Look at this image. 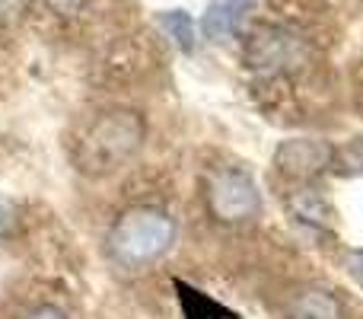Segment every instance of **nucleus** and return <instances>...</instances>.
<instances>
[{"label": "nucleus", "instance_id": "12", "mask_svg": "<svg viewBox=\"0 0 363 319\" xmlns=\"http://www.w3.org/2000/svg\"><path fill=\"white\" fill-rule=\"evenodd\" d=\"M351 275H354V281L363 288V249H357L351 256Z\"/></svg>", "mask_w": 363, "mask_h": 319}, {"label": "nucleus", "instance_id": "6", "mask_svg": "<svg viewBox=\"0 0 363 319\" xmlns=\"http://www.w3.org/2000/svg\"><path fill=\"white\" fill-rule=\"evenodd\" d=\"M290 319H345V307L332 291L306 288L290 303Z\"/></svg>", "mask_w": 363, "mask_h": 319}, {"label": "nucleus", "instance_id": "3", "mask_svg": "<svg viewBox=\"0 0 363 319\" xmlns=\"http://www.w3.org/2000/svg\"><path fill=\"white\" fill-rule=\"evenodd\" d=\"M207 207L223 224H242V220H252L258 214L262 195H258L249 173H242V169H217L207 179Z\"/></svg>", "mask_w": 363, "mask_h": 319}, {"label": "nucleus", "instance_id": "9", "mask_svg": "<svg viewBox=\"0 0 363 319\" xmlns=\"http://www.w3.org/2000/svg\"><path fill=\"white\" fill-rule=\"evenodd\" d=\"M294 207L303 220H313V224H322V217H325V205H322L319 195H313V188H300V195L294 198Z\"/></svg>", "mask_w": 363, "mask_h": 319}, {"label": "nucleus", "instance_id": "8", "mask_svg": "<svg viewBox=\"0 0 363 319\" xmlns=\"http://www.w3.org/2000/svg\"><path fill=\"white\" fill-rule=\"evenodd\" d=\"M160 26L172 36V42L179 45L182 51H191L194 48V19L188 16L185 10H169L160 16Z\"/></svg>", "mask_w": 363, "mask_h": 319}, {"label": "nucleus", "instance_id": "2", "mask_svg": "<svg viewBox=\"0 0 363 319\" xmlns=\"http://www.w3.org/2000/svg\"><path fill=\"white\" fill-rule=\"evenodd\" d=\"M108 256L121 269H144L169 252L176 243V224L160 207H131L108 230Z\"/></svg>", "mask_w": 363, "mask_h": 319}, {"label": "nucleus", "instance_id": "10", "mask_svg": "<svg viewBox=\"0 0 363 319\" xmlns=\"http://www.w3.org/2000/svg\"><path fill=\"white\" fill-rule=\"evenodd\" d=\"M13 230H16V205L0 195V239H6Z\"/></svg>", "mask_w": 363, "mask_h": 319}, {"label": "nucleus", "instance_id": "11", "mask_svg": "<svg viewBox=\"0 0 363 319\" xmlns=\"http://www.w3.org/2000/svg\"><path fill=\"white\" fill-rule=\"evenodd\" d=\"M23 319H67V313H64V310H57V307H51V303H42V307L29 310Z\"/></svg>", "mask_w": 363, "mask_h": 319}, {"label": "nucleus", "instance_id": "5", "mask_svg": "<svg viewBox=\"0 0 363 319\" xmlns=\"http://www.w3.org/2000/svg\"><path fill=\"white\" fill-rule=\"evenodd\" d=\"M252 0H217V4L207 6L204 19H201V32H204L211 42H223L236 32L239 19L249 13Z\"/></svg>", "mask_w": 363, "mask_h": 319}, {"label": "nucleus", "instance_id": "7", "mask_svg": "<svg viewBox=\"0 0 363 319\" xmlns=\"http://www.w3.org/2000/svg\"><path fill=\"white\" fill-rule=\"evenodd\" d=\"M176 288L182 291V307H185V316L188 319H223V316H233V313H226L220 303H213L211 297H204L201 291H191V288H185L182 281H176Z\"/></svg>", "mask_w": 363, "mask_h": 319}, {"label": "nucleus", "instance_id": "1", "mask_svg": "<svg viewBox=\"0 0 363 319\" xmlns=\"http://www.w3.org/2000/svg\"><path fill=\"white\" fill-rule=\"evenodd\" d=\"M144 144V119L128 109H115V112H102L83 128V134L70 147V160L80 173L108 175L121 169Z\"/></svg>", "mask_w": 363, "mask_h": 319}, {"label": "nucleus", "instance_id": "4", "mask_svg": "<svg viewBox=\"0 0 363 319\" xmlns=\"http://www.w3.org/2000/svg\"><path fill=\"white\" fill-rule=\"evenodd\" d=\"M335 151L325 144V141H315V138H294V141H284L274 153V166L284 179H294V182H309L322 173V169L332 163Z\"/></svg>", "mask_w": 363, "mask_h": 319}]
</instances>
